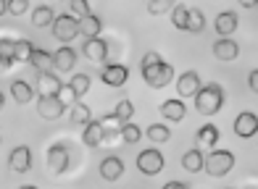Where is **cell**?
Instances as JSON below:
<instances>
[{
    "mask_svg": "<svg viewBox=\"0 0 258 189\" xmlns=\"http://www.w3.org/2000/svg\"><path fill=\"white\" fill-rule=\"evenodd\" d=\"M29 63L37 68V71H50V66H55L53 53H48V50H37V47H34V53H32V58H29Z\"/></svg>",
    "mask_w": 258,
    "mask_h": 189,
    "instance_id": "obj_23",
    "label": "cell"
},
{
    "mask_svg": "<svg viewBox=\"0 0 258 189\" xmlns=\"http://www.w3.org/2000/svg\"><path fill=\"white\" fill-rule=\"evenodd\" d=\"M72 121H74V124H79V126H87V124L92 121V111H90V105L74 100V103H72Z\"/></svg>",
    "mask_w": 258,
    "mask_h": 189,
    "instance_id": "obj_22",
    "label": "cell"
},
{
    "mask_svg": "<svg viewBox=\"0 0 258 189\" xmlns=\"http://www.w3.org/2000/svg\"><path fill=\"white\" fill-rule=\"evenodd\" d=\"M248 87H250V89L258 94V68H253L250 74H248Z\"/></svg>",
    "mask_w": 258,
    "mask_h": 189,
    "instance_id": "obj_39",
    "label": "cell"
},
{
    "mask_svg": "<svg viewBox=\"0 0 258 189\" xmlns=\"http://www.w3.org/2000/svg\"><path fill=\"white\" fill-rule=\"evenodd\" d=\"M8 14V0H0V16Z\"/></svg>",
    "mask_w": 258,
    "mask_h": 189,
    "instance_id": "obj_42",
    "label": "cell"
},
{
    "mask_svg": "<svg viewBox=\"0 0 258 189\" xmlns=\"http://www.w3.org/2000/svg\"><path fill=\"white\" fill-rule=\"evenodd\" d=\"M100 29H103V24H100V19L95 14H87V16L79 19V34H85V40L87 37H98Z\"/></svg>",
    "mask_w": 258,
    "mask_h": 189,
    "instance_id": "obj_21",
    "label": "cell"
},
{
    "mask_svg": "<svg viewBox=\"0 0 258 189\" xmlns=\"http://www.w3.org/2000/svg\"><path fill=\"white\" fill-rule=\"evenodd\" d=\"M113 113H116V116H119V121H121V124H126V121H129V118H132V116H135V105H132V103H129V100H121L119 105H116V111H113Z\"/></svg>",
    "mask_w": 258,
    "mask_h": 189,
    "instance_id": "obj_34",
    "label": "cell"
},
{
    "mask_svg": "<svg viewBox=\"0 0 258 189\" xmlns=\"http://www.w3.org/2000/svg\"><path fill=\"white\" fill-rule=\"evenodd\" d=\"M48 168L53 173H66V168H69V152L61 142L50 145V150H48Z\"/></svg>",
    "mask_w": 258,
    "mask_h": 189,
    "instance_id": "obj_12",
    "label": "cell"
},
{
    "mask_svg": "<svg viewBox=\"0 0 258 189\" xmlns=\"http://www.w3.org/2000/svg\"><path fill=\"white\" fill-rule=\"evenodd\" d=\"M0 142H3V139H0Z\"/></svg>",
    "mask_w": 258,
    "mask_h": 189,
    "instance_id": "obj_44",
    "label": "cell"
},
{
    "mask_svg": "<svg viewBox=\"0 0 258 189\" xmlns=\"http://www.w3.org/2000/svg\"><path fill=\"white\" fill-rule=\"evenodd\" d=\"M32 53H34V45L29 40H16V45H14V61L16 63H29Z\"/></svg>",
    "mask_w": 258,
    "mask_h": 189,
    "instance_id": "obj_26",
    "label": "cell"
},
{
    "mask_svg": "<svg viewBox=\"0 0 258 189\" xmlns=\"http://www.w3.org/2000/svg\"><path fill=\"white\" fill-rule=\"evenodd\" d=\"M121 139L126 142V145H135V142L143 139V132H140V126H137V124L126 121V124H121Z\"/></svg>",
    "mask_w": 258,
    "mask_h": 189,
    "instance_id": "obj_31",
    "label": "cell"
},
{
    "mask_svg": "<svg viewBox=\"0 0 258 189\" xmlns=\"http://www.w3.org/2000/svg\"><path fill=\"white\" fill-rule=\"evenodd\" d=\"M224 105V87L211 81V84H203L195 92V111L201 116H216Z\"/></svg>",
    "mask_w": 258,
    "mask_h": 189,
    "instance_id": "obj_1",
    "label": "cell"
},
{
    "mask_svg": "<svg viewBox=\"0 0 258 189\" xmlns=\"http://www.w3.org/2000/svg\"><path fill=\"white\" fill-rule=\"evenodd\" d=\"M237 3H240L242 8H255V6H258V0H237Z\"/></svg>",
    "mask_w": 258,
    "mask_h": 189,
    "instance_id": "obj_41",
    "label": "cell"
},
{
    "mask_svg": "<svg viewBox=\"0 0 258 189\" xmlns=\"http://www.w3.org/2000/svg\"><path fill=\"white\" fill-rule=\"evenodd\" d=\"M190 184H182V181H169V184H163V189H187Z\"/></svg>",
    "mask_w": 258,
    "mask_h": 189,
    "instance_id": "obj_40",
    "label": "cell"
},
{
    "mask_svg": "<svg viewBox=\"0 0 258 189\" xmlns=\"http://www.w3.org/2000/svg\"><path fill=\"white\" fill-rule=\"evenodd\" d=\"M58 98H61L63 103H74V100H77V94H74V89H72V84H69L66 89H61V94H58Z\"/></svg>",
    "mask_w": 258,
    "mask_h": 189,
    "instance_id": "obj_38",
    "label": "cell"
},
{
    "mask_svg": "<svg viewBox=\"0 0 258 189\" xmlns=\"http://www.w3.org/2000/svg\"><path fill=\"white\" fill-rule=\"evenodd\" d=\"M169 14H171V24H174V27L182 29V32H187V19H190V8L182 6V3H177V6L169 11Z\"/></svg>",
    "mask_w": 258,
    "mask_h": 189,
    "instance_id": "obj_27",
    "label": "cell"
},
{
    "mask_svg": "<svg viewBox=\"0 0 258 189\" xmlns=\"http://www.w3.org/2000/svg\"><path fill=\"white\" fill-rule=\"evenodd\" d=\"M219 137H221V132H219L214 124H206V126L198 129V139H201L203 145H208V147H214L216 142H219Z\"/></svg>",
    "mask_w": 258,
    "mask_h": 189,
    "instance_id": "obj_28",
    "label": "cell"
},
{
    "mask_svg": "<svg viewBox=\"0 0 258 189\" xmlns=\"http://www.w3.org/2000/svg\"><path fill=\"white\" fill-rule=\"evenodd\" d=\"M11 94H14V100L19 105H27L34 98V92H32V87L27 84V81H14V84H11Z\"/></svg>",
    "mask_w": 258,
    "mask_h": 189,
    "instance_id": "obj_24",
    "label": "cell"
},
{
    "mask_svg": "<svg viewBox=\"0 0 258 189\" xmlns=\"http://www.w3.org/2000/svg\"><path fill=\"white\" fill-rule=\"evenodd\" d=\"M69 84H72V89H74V94H77V100H79L82 94H87V92H90V84H92V81H90L87 74H74Z\"/></svg>",
    "mask_w": 258,
    "mask_h": 189,
    "instance_id": "obj_30",
    "label": "cell"
},
{
    "mask_svg": "<svg viewBox=\"0 0 258 189\" xmlns=\"http://www.w3.org/2000/svg\"><path fill=\"white\" fill-rule=\"evenodd\" d=\"M158 61H161V53H153V50H150V53H145V55H143V63H140V66L145 68V66H150V63H158Z\"/></svg>",
    "mask_w": 258,
    "mask_h": 189,
    "instance_id": "obj_37",
    "label": "cell"
},
{
    "mask_svg": "<svg viewBox=\"0 0 258 189\" xmlns=\"http://www.w3.org/2000/svg\"><path fill=\"white\" fill-rule=\"evenodd\" d=\"M234 134L240 139H250L258 134V116L250 111H242L237 118H234Z\"/></svg>",
    "mask_w": 258,
    "mask_h": 189,
    "instance_id": "obj_8",
    "label": "cell"
},
{
    "mask_svg": "<svg viewBox=\"0 0 258 189\" xmlns=\"http://www.w3.org/2000/svg\"><path fill=\"white\" fill-rule=\"evenodd\" d=\"M203 87V81H201V74L198 71H184V74L177 79V92H179V98H195V92Z\"/></svg>",
    "mask_w": 258,
    "mask_h": 189,
    "instance_id": "obj_9",
    "label": "cell"
},
{
    "mask_svg": "<svg viewBox=\"0 0 258 189\" xmlns=\"http://www.w3.org/2000/svg\"><path fill=\"white\" fill-rule=\"evenodd\" d=\"M121 173H124V163H121V158H116V155L103 158V163H100V176H103L105 181H119V179H121Z\"/></svg>",
    "mask_w": 258,
    "mask_h": 189,
    "instance_id": "obj_15",
    "label": "cell"
},
{
    "mask_svg": "<svg viewBox=\"0 0 258 189\" xmlns=\"http://www.w3.org/2000/svg\"><path fill=\"white\" fill-rule=\"evenodd\" d=\"M55 14H53V8L50 6H37L32 11V24L34 27H48V24H53Z\"/></svg>",
    "mask_w": 258,
    "mask_h": 189,
    "instance_id": "obj_25",
    "label": "cell"
},
{
    "mask_svg": "<svg viewBox=\"0 0 258 189\" xmlns=\"http://www.w3.org/2000/svg\"><path fill=\"white\" fill-rule=\"evenodd\" d=\"M103 139H105V126L100 121H90L85 126V132H82V142H85L87 147H98Z\"/></svg>",
    "mask_w": 258,
    "mask_h": 189,
    "instance_id": "obj_18",
    "label": "cell"
},
{
    "mask_svg": "<svg viewBox=\"0 0 258 189\" xmlns=\"http://www.w3.org/2000/svg\"><path fill=\"white\" fill-rule=\"evenodd\" d=\"M82 53H85V58L92 63H105L108 61V42L100 40V37H87L85 45H82Z\"/></svg>",
    "mask_w": 258,
    "mask_h": 189,
    "instance_id": "obj_7",
    "label": "cell"
},
{
    "mask_svg": "<svg viewBox=\"0 0 258 189\" xmlns=\"http://www.w3.org/2000/svg\"><path fill=\"white\" fill-rule=\"evenodd\" d=\"M203 163H206V158H203V152L201 150H187L184 155H182V168L184 171H190V173H198V171H203Z\"/></svg>",
    "mask_w": 258,
    "mask_h": 189,
    "instance_id": "obj_20",
    "label": "cell"
},
{
    "mask_svg": "<svg viewBox=\"0 0 258 189\" xmlns=\"http://www.w3.org/2000/svg\"><path fill=\"white\" fill-rule=\"evenodd\" d=\"M103 84H108V87H124L126 84V79H129V68L121 66V63H108L103 68Z\"/></svg>",
    "mask_w": 258,
    "mask_h": 189,
    "instance_id": "obj_10",
    "label": "cell"
},
{
    "mask_svg": "<svg viewBox=\"0 0 258 189\" xmlns=\"http://www.w3.org/2000/svg\"><path fill=\"white\" fill-rule=\"evenodd\" d=\"M66 111V103L58 94H40L37 100V116L42 121H58Z\"/></svg>",
    "mask_w": 258,
    "mask_h": 189,
    "instance_id": "obj_5",
    "label": "cell"
},
{
    "mask_svg": "<svg viewBox=\"0 0 258 189\" xmlns=\"http://www.w3.org/2000/svg\"><path fill=\"white\" fill-rule=\"evenodd\" d=\"M161 116L166 118V121H171V124H179L182 118L187 116V105H184V100L182 98H177V100H166L161 105Z\"/></svg>",
    "mask_w": 258,
    "mask_h": 189,
    "instance_id": "obj_14",
    "label": "cell"
},
{
    "mask_svg": "<svg viewBox=\"0 0 258 189\" xmlns=\"http://www.w3.org/2000/svg\"><path fill=\"white\" fill-rule=\"evenodd\" d=\"M53 61H55V68H61V71H72L77 66V50L74 47H58V50L53 53Z\"/></svg>",
    "mask_w": 258,
    "mask_h": 189,
    "instance_id": "obj_19",
    "label": "cell"
},
{
    "mask_svg": "<svg viewBox=\"0 0 258 189\" xmlns=\"http://www.w3.org/2000/svg\"><path fill=\"white\" fill-rule=\"evenodd\" d=\"M3 105H6V94L0 92V111H3Z\"/></svg>",
    "mask_w": 258,
    "mask_h": 189,
    "instance_id": "obj_43",
    "label": "cell"
},
{
    "mask_svg": "<svg viewBox=\"0 0 258 189\" xmlns=\"http://www.w3.org/2000/svg\"><path fill=\"white\" fill-rule=\"evenodd\" d=\"M214 55L219 61H234L240 55V45L229 37H221L219 42H214Z\"/></svg>",
    "mask_w": 258,
    "mask_h": 189,
    "instance_id": "obj_16",
    "label": "cell"
},
{
    "mask_svg": "<svg viewBox=\"0 0 258 189\" xmlns=\"http://www.w3.org/2000/svg\"><path fill=\"white\" fill-rule=\"evenodd\" d=\"M137 168H140V173H145V176L161 173L163 171V155H161V150H153V147L143 150L137 155Z\"/></svg>",
    "mask_w": 258,
    "mask_h": 189,
    "instance_id": "obj_6",
    "label": "cell"
},
{
    "mask_svg": "<svg viewBox=\"0 0 258 189\" xmlns=\"http://www.w3.org/2000/svg\"><path fill=\"white\" fill-rule=\"evenodd\" d=\"M174 6H177V0H150V3H148V14L150 16H163V14H169Z\"/></svg>",
    "mask_w": 258,
    "mask_h": 189,
    "instance_id": "obj_32",
    "label": "cell"
},
{
    "mask_svg": "<svg viewBox=\"0 0 258 189\" xmlns=\"http://www.w3.org/2000/svg\"><path fill=\"white\" fill-rule=\"evenodd\" d=\"M8 165H11V171H16V173H27L32 168V150L27 145H19L11 150V158H8Z\"/></svg>",
    "mask_w": 258,
    "mask_h": 189,
    "instance_id": "obj_11",
    "label": "cell"
},
{
    "mask_svg": "<svg viewBox=\"0 0 258 189\" xmlns=\"http://www.w3.org/2000/svg\"><path fill=\"white\" fill-rule=\"evenodd\" d=\"M29 11V0H8V14L11 16H24Z\"/></svg>",
    "mask_w": 258,
    "mask_h": 189,
    "instance_id": "obj_35",
    "label": "cell"
},
{
    "mask_svg": "<svg viewBox=\"0 0 258 189\" xmlns=\"http://www.w3.org/2000/svg\"><path fill=\"white\" fill-rule=\"evenodd\" d=\"M69 8H72V14H74L77 19H82V16L90 14V3H87V0H69Z\"/></svg>",
    "mask_w": 258,
    "mask_h": 189,
    "instance_id": "obj_36",
    "label": "cell"
},
{
    "mask_svg": "<svg viewBox=\"0 0 258 189\" xmlns=\"http://www.w3.org/2000/svg\"><path fill=\"white\" fill-rule=\"evenodd\" d=\"M203 168L211 176H227L234 168V155H232L229 150H211V155L206 158Z\"/></svg>",
    "mask_w": 258,
    "mask_h": 189,
    "instance_id": "obj_4",
    "label": "cell"
},
{
    "mask_svg": "<svg viewBox=\"0 0 258 189\" xmlns=\"http://www.w3.org/2000/svg\"><path fill=\"white\" fill-rule=\"evenodd\" d=\"M61 89H63V81L55 74H50V71H40L37 74V92L40 94H61Z\"/></svg>",
    "mask_w": 258,
    "mask_h": 189,
    "instance_id": "obj_13",
    "label": "cell"
},
{
    "mask_svg": "<svg viewBox=\"0 0 258 189\" xmlns=\"http://www.w3.org/2000/svg\"><path fill=\"white\" fill-rule=\"evenodd\" d=\"M53 37L58 40V42H63V45H69L77 34H79V19L74 16V14H63V16H55L53 19Z\"/></svg>",
    "mask_w": 258,
    "mask_h": 189,
    "instance_id": "obj_3",
    "label": "cell"
},
{
    "mask_svg": "<svg viewBox=\"0 0 258 189\" xmlns=\"http://www.w3.org/2000/svg\"><path fill=\"white\" fill-rule=\"evenodd\" d=\"M206 27V16H203V11L201 8H190V19H187V32H192V34H201Z\"/></svg>",
    "mask_w": 258,
    "mask_h": 189,
    "instance_id": "obj_29",
    "label": "cell"
},
{
    "mask_svg": "<svg viewBox=\"0 0 258 189\" xmlns=\"http://www.w3.org/2000/svg\"><path fill=\"white\" fill-rule=\"evenodd\" d=\"M237 24H240V19H237L234 11H221V14L216 16V21H214V27H216V32L221 34V37H229V34L237 29Z\"/></svg>",
    "mask_w": 258,
    "mask_h": 189,
    "instance_id": "obj_17",
    "label": "cell"
},
{
    "mask_svg": "<svg viewBox=\"0 0 258 189\" xmlns=\"http://www.w3.org/2000/svg\"><path fill=\"white\" fill-rule=\"evenodd\" d=\"M143 79H145V84L148 87H153V89H163L166 84H171V79H174V66L171 63H150L143 68Z\"/></svg>",
    "mask_w": 258,
    "mask_h": 189,
    "instance_id": "obj_2",
    "label": "cell"
},
{
    "mask_svg": "<svg viewBox=\"0 0 258 189\" xmlns=\"http://www.w3.org/2000/svg\"><path fill=\"white\" fill-rule=\"evenodd\" d=\"M148 137L153 142H169L171 132H169V126H163V124H150L148 126Z\"/></svg>",
    "mask_w": 258,
    "mask_h": 189,
    "instance_id": "obj_33",
    "label": "cell"
}]
</instances>
